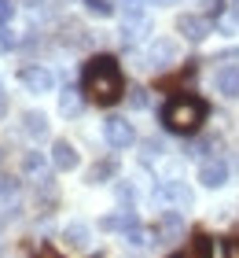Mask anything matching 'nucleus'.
Returning a JSON list of instances; mask_svg holds the SVG:
<instances>
[{"label": "nucleus", "instance_id": "f257e3e1", "mask_svg": "<svg viewBox=\"0 0 239 258\" xmlns=\"http://www.w3.org/2000/svg\"><path fill=\"white\" fill-rule=\"evenodd\" d=\"M81 92H85V100L100 103V107H111L125 96V78L114 55H92L81 67Z\"/></svg>", "mask_w": 239, "mask_h": 258}, {"label": "nucleus", "instance_id": "f03ea898", "mask_svg": "<svg viewBox=\"0 0 239 258\" xmlns=\"http://www.w3.org/2000/svg\"><path fill=\"white\" fill-rule=\"evenodd\" d=\"M206 100H199V96H173L170 103L162 107V125L170 129V133H199L202 122H206Z\"/></svg>", "mask_w": 239, "mask_h": 258}, {"label": "nucleus", "instance_id": "7ed1b4c3", "mask_svg": "<svg viewBox=\"0 0 239 258\" xmlns=\"http://www.w3.org/2000/svg\"><path fill=\"white\" fill-rule=\"evenodd\" d=\"M19 85L26 89V92H33V96H44V92L55 89V74L44 63H30V67L19 70Z\"/></svg>", "mask_w": 239, "mask_h": 258}, {"label": "nucleus", "instance_id": "20e7f679", "mask_svg": "<svg viewBox=\"0 0 239 258\" xmlns=\"http://www.w3.org/2000/svg\"><path fill=\"white\" fill-rule=\"evenodd\" d=\"M103 140L111 148H133V140H136V133H133V122H125L122 114H111V118H103Z\"/></svg>", "mask_w": 239, "mask_h": 258}, {"label": "nucleus", "instance_id": "39448f33", "mask_svg": "<svg viewBox=\"0 0 239 258\" xmlns=\"http://www.w3.org/2000/svg\"><path fill=\"white\" fill-rule=\"evenodd\" d=\"M199 181H202V188H224V184H228V162L221 155L202 159L199 162Z\"/></svg>", "mask_w": 239, "mask_h": 258}, {"label": "nucleus", "instance_id": "423d86ee", "mask_svg": "<svg viewBox=\"0 0 239 258\" xmlns=\"http://www.w3.org/2000/svg\"><path fill=\"white\" fill-rule=\"evenodd\" d=\"M177 59H181V44H177V41H170V37L151 41V48H147V63H151V67L166 70V67H173Z\"/></svg>", "mask_w": 239, "mask_h": 258}, {"label": "nucleus", "instance_id": "0eeeda50", "mask_svg": "<svg viewBox=\"0 0 239 258\" xmlns=\"http://www.w3.org/2000/svg\"><path fill=\"white\" fill-rule=\"evenodd\" d=\"M177 33H184L188 41H206L210 33H213V22L206 19V15H181L177 19Z\"/></svg>", "mask_w": 239, "mask_h": 258}, {"label": "nucleus", "instance_id": "6e6552de", "mask_svg": "<svg viewBox=\"0 0 239 258\" xmlns=\"http://www.w3.org/2000/svg\"><path fill=\"white\" fill-rule=\"evenodd\" d=\"M77 162H81V155H77V148L70 144V140H52V166L55 170H63V173H70V170H77Z\"/></svg>", "mask_w": 239, "mask_h": 258}, {"label": "nucleus", "instance_id": "1a4fd4ad", "mask_svg": "<svg viewBox=\"0 0 239 258\" xmlns=\"http://www.w3.org/2000/svg\"><path fill=\"white\" fill-rule=\"evenodd\" d=\"M154 196H158L162 203H177V207H191V203H195V196H191V188L184 181H162Z\"/></svg>", "mask_w": 239, "mask_h": 258}, {"label": "nucleus", "instance_id": "9d476101", "mask_svg": "<svg viewBox=\"0 0 239 258\" xmlns=\"http://www.w3.org/2000/svg\"><path fill=\"white\" fill-rule=\"evenodd\" d=\"M136 225H140V218H136V210H133V207L118 210V214H107V218L100 221V229H103V232H122V236H125L129 229H136Z\"/></svg>", "mask_w": 239, "mask_h": 258}, {"label": "nucleus", "instance_id": "9b49d317", "mask_svg": "<svg viewBox=\"0 0 239 258\" xmlns=\"http://www.w3.org/2000/svg\"><path fill=\"white\" fill-rule=\"evenodd\" d=\"M213 89H217L224 100H239V67H221L217 74H213Z\"/></svg>", "mask_w": 239, "mask_h": 258}, {"label": "nucleus", "instance_id": "f8f14e48", "mask_svg": "<svg viewBox=\"0 0 239 258\" xmlns=\"http://www.w3.org/2000/svg\"><path fill=\"white\" fill-rule=\"evenodd\" d=\"M170 258H213V247H210V236H202V232H195L181 251H173Z\"/></svg>", "mask_w": 239, "mask_h": 258}, {"label": "nucleus", "instance_id": "ddd939ff", "mask_svg": "<svg viewBox=\"0 0 239 258\" xmlns=\"http://www.w3.org/2000/svg\"><path fill=\"white\" fill-rule=\"evenodd\" d=\"M63 236H66V243H70V247L85 251L89 243H92V225H89V221H70V225L63 229Z\"/></svg>", "mask_w": 239, "mask_h": 258}, {"label": "nucleus", "instance_id": "4468645a", "mask_svg": "<svg viewBox=\"0 0 239 258\" xmlns=\"http://www.w3.org/2000/svg\"><path fill=\"white\" fill-rule=\"evenodd\" d=\"M22 133L33 137V140L48 137V114H41V111H26V114H22Z\"/></svg>", "mask_w": 239, "mask_h": 258}, {"label": "nucleus", "instance_id": "2eb2a0df", "mask_svg": "<svg viewBox=\"0 0 239 258\" xmlns=\"http://www.w3.org/2000/svg\"><path fill=\"white\" fill-rule=\"evenodd\" d=\"M154 232H158L162 240H170V236H181V232H184V218L177 214V210H162V218H158V229H154Z\"/></svg>", "mask_w": 239, "mask_h": 258}, {"label": "nucleus", "instance_id": "dca6fc26", "mask_svg": "<svg viewBox=\"0 0 239 258\" xmlns=\"http://www.w3.org/2000/svg\"><path fill=\"white\" fill-rule=\"evenodd\" d=\"M81 96H85L81 89H63V92H59V111H63L66 118L81 114V107H85V100H81Z\"/></svg>", "mask_w": 239, "mask_h": 258}, {"label": "nucleus", "instance_id": "f3484780", "mask_svg": "<svg viewBox=\"0 0 239 258\" xmlns=\"http://www.w3.org/2000/svg\"><path fill=\"white\" fill-rule=\"evenodd\" d=\"M118 173V162L114 159H103V162H96V166L89 170V184H103V181H111Z\"/></svg>", "mask_w": 239, "mask_h": 258}, {"label": "nucleus", "instance_id": "a211bd4d", "mask_svg": "<svg viewBox=\"0 0 239 258\" xmlns=\"http://www.w3.org/2000/svg\"><path fill=\"white\" fill-rule=\"evenodd\" d=\"M125 100H129V107H133V111H147L151 107V96H147V89H143V85H133Z\"/></svg>", "mask_w": 239, "mask_h": 258}, {"label": "nucleus", "instance_id": "6ab92c4d", "mask_svg": "<svg viewBox=\"0 0 239 258\" xmlns=\"http://www.w3.org/2000/svg\"><path fill=\"white\" fill-rule=\"evenodd\" d=\"M85 11L96 15V19H111L114 15V4H111V0H85Z\"/></svg>", "mask_w": 239, "mask_h": 258}, {"label": "nucleus", "instance_id": "aec40b11", "mask_svg": "<svg viewBox=\"0 0 239 258\" xmlns=\"http://www.w3.org/2000/svg\"><path fill=\"white\" fill-rule=\"evenodd\" d=\"M22 170L26 173H41L44 170V155L41 151H26V155H22Z\"/></svg>", "mask_w": 239, "mask_h": 258}, {"label": "nucleus", "instance_id": "412c9836", "mask_svg": "<svg viewBox=\"0 0 239 258\" xmlns=\"http://www.w3.org/2000/svg\"><path fill=\"white\" fill-rule=\"evenodd\" d=\"M125 243H129V247H143V243H151V232L136 225V229H129V232H125Z\"/></svg>", "mask_w": 239, "mask_h": 258}, {"label": "nucleus", "instance_id": "4be33fe9", "mask_svg": "<svg viewBox=\"0 0 239 258\" xmlns=\"http://www.w3.org/2000/svg\"><path fill=\"white\" fill-rule=\"evenodd\" d=\"M15 44H19V33L11 30V22H8V26H0V52H11Z\"/></svg>", "mask_w": 239, "mask_h": 258}, {"label": "nucleus", "instance_id": "5701e85b", "mask_svg": "<svg viewBox=\"0 0 239 258\" xmlns=\"http://www.w3.org/2000/svg\"><path fill=\"white\" fill-rule=\"evenodd\" d=\"M11 15H15V0H0V26H8Z\"/></svg>", "mask_w": 239, "mask_h": 258}, {"label": "nucleus", "instance_id": "b1692460", "mask_svg": "<svg viewBox=\"0 0 239 258\" xmlns=\"http://www.w3.org/2000/svg\"><path fill=\"white\" fill-rule=\"evenodd\" d=\"M224 258H239V236H228V240H224Z\"/></svg>", "mask_w": 239, "mask_h": 258}, {"label": "nucleus", "instance_id": "393cba45", "mask_svg": "<svg viewBox=\"0 0 239 258\" xmlns=\"http://www.w3.org/2000/svg\"><path fill=\"white\" fill-rule=\"evenodd\" d=\"M118 199H122V203H136V188H129V184H118Z\"/></svg>", "mask_w": 239, "mask_h": 258}, {"label": "nucleus", "instance_id": "a878e982", "mask_svg": "<svg viewBox=\"0 0 239 258\" xmlns=\"http://www.w3.org/2000/svg\"><path fill=\"white\" fill-rule=\"evenodd\" d=\"M33 258H63V254H59L55 247H48V243H44V247H41L37 254H33Z\"/></svg>", "mask_w": 239, "mask_h": 258}, {"label": "nucleus", "instance_id": "bb28decb", "mask_svg": "<svg viewBox=\"0 0 239 258\" xmlns=\"http://www.w3.org/2000/svg\"><path fill=\"white\" fill-rule=\"evenodd\" d=\"M4 114H8V89L0 85V118H4Z\"/></svg>", "mask_w": 239, "mask_h": 258}, {"label": "nucleus", "instance_id": "cd10ccee", "mask_svg": "<svg viewBox=\"0 0 239 258\" xmlns=\"http://www.w3.org/2000/svg\"><path fill=\"white\" fill-rule=\"evenodd\" d=\"M11 184H15V181H11L8 173H0V196H4V192H11Z\"/></svg>", "mask_w": 239, "mask_h": 258}, {"label": "nucleus", "instance_id": "c85d7f7f", "mask_svg": "<svg viewBox=\"0 0 239 258\" xmlns=\"http://www.w3.org/2000/svg\"><path fill=\"white\" fill-rule=\"evenodd\" d=\"M143 4H147V0H129V8H143Z\"/></svg>", "mask_w": 239, "mask_h": 258}, {"label": "nucleus", "instance_id": "c756f323", "mask_svg": "<svg viewBox=\"0 0 239 258\" xmlns=\"http://www.w3.org/2000/svg\"><path fill=\"white\" fill-rule=\"evenodd\" d=\"M147 4H177V0H147Z\"/></svg>", "mask_w": 239, "mask_h": 258}, {"label": "nucleus", "instance_id": "7c9ffc66", "mask_svg": "<svg viewBox=\"0 0 239 258\" xmlns=\"http://www.w3.org/2000/svg\"><path fill=\"white\" fill-rule=\"evenodd\" d=\"M26 4H41V0H26Z\"/></svg>", "mask_w": 239, "mask_h": 258}]
</instances>
